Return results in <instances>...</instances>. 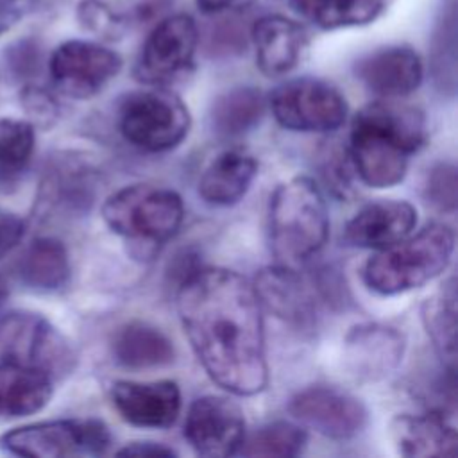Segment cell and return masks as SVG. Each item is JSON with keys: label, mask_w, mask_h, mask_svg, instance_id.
Segmentation results:
<instances>
[{"label": "cell", "mask_w": 458, "mask_h": 458, "mask_svg": "<svg viewBox=\"0 0 458 458\" xmlns=\"http://www.w3.org/2000/svg\"><path fill=\"white\" fill-rule=\"evenodd\" d=\"M186 338L208 376L234 395L259 394L268 381L261 304L254 286L227 268H199L177 292Z\"/></svg>", "instance_id": "6da1fadb"}, {"label": "cell", "mask_w": 458, "mask_h": 458, "mask_svg": "<svg viewBox=\"0 0 458 458\" xmlns=\"http://www.w3.org/2000/svg\"><path fill=\"white\" fill-rule=\"evenodd\" d=\"M426 141L420 111L392 100L365 106L352 120L349 154L361 181L372 188L399 184L410 156Z\"/></svg>", "instance_id": "7a4b0ae2"}, {"label": "cell", "mask_w": 458, "mask_h": 458, "mask_svg": "<svg viewBox=\"0 0 458 458\" xmlns=\"http://www.w3.org/2000/svg\"><path fill=\"white\" fill-rule=\"evenodd\" d=\"M454 252L451 227L433 222L413 236L377 249L363 267L365 284L381 295H395L422 286L442 274Z\"/></svg>", "instance_id": "3957f363"}, {"label": "cell", "mask_w": 458, "mask_h": 458, "mask_svg": "<svg viewBox=\"0 0 458 458\" xmlns=\"http://www.w3.org/2000/svg\"><path fill=\"white\" fill-rule=\"evenodd\" d=\"M329 216L322 191L310 177L281 182L270 197V245L281 265L315 256L326 243Z\"/></svg>", "instance_id": "277c9868"}, {"label": "cell", "mask_w": 458, "mask_h": 458, "mask_svg": "<svg viewBox=\"0 0 458 458\" xmlns=\"http://www.w3.org/2000/svg\"><path fill=\"white\" fill-rule=\"evenodd\" d=\"M184 206L179 193L154 184H131L109 195L102 206L107 227L138 243H161L182 224Z\"/></svg>", "instance_id": "5b68a950"}, {"label": "cell", "mask_w": 458, "mask_h": 458, "mask_svg": "<svg viewBox=\"0 0 458 458\" xmlns=\"http://www.w3.org/2000/svg\"><path fill=\"white\" fill-rule=\"evenodd\" d=\"M118 127L131 145L147 152H165L186 138L190 113L172 91H134L120 104Z\"/></svg>", "instance_id": "8992f818"}, {"label": "cell", "mask_w": 458, "mask_h": 458, "mask_svg": "<svg viewBox=\"0 0 458 458\" xmlns=\"http://www.w3.org/2000/svg\"><path fill=\"white\" fill-rule=\"evenodd\" d=\"M0 361L29 365L59 379L73 370L75 352L45 317L11 311L0 318Z\"/></svg>", "instance_id": "52a82bcc"}, {"label": "cell", "mask_w": 458, "mask_h": 458, "mask_svg": "<svg viewBox=\"0 0 458 458\" xmlns=\"http://www.w3.org/2000/svg\"><path fill=\"white\" fill-rule=\"evenodd\" d=\"M111 444V433L97 419L45 420L14 428L0 437V447L30 458L98 456Z\"/></svg>", "instance_id": "ba28073f"}, {"label": "cell", "mask_w": 458, "mask_h": 458, "mask_svg": "<svg viewBox=\"0 0 458 458\" xmlns=\"http://www.w3.org/2000/svg\"><path fill=\"white\" fill-rule=\"evenodd\" d=\"M274 118L290 131L329 132L338 129L347 116L344 95L329 82L301 77L277 86L270 95Z\"/></svg>", "instance_id": "9c48e42d"}, {"label": "cell", "mask_w": 458, "mask_h": 458, "mask_svg": "<svg viewBox=\"0 0 458 458\" xmlns=\"http://www.w3.org/2000/svg\"><path fill=\"white\" fill-rule=\"evenodd\" d=\"M199 43L195 20L186 13L163 18L147 36L134 66V77L148 86H165L184 73Z\"/></svg>", "instance_id": "30bf717a"}, {"label": "cell", "mask_w": 458, "mask_h": 458, "mask_svg": "<svg viewBox=\"0 0 458 458\" xmlns=\"http://www.w3.org/2000/svg\"><path fill=\"white\" fill-rule=\"evenodd\" d=\"M122 70V57L93 41L70 39L50 55L48 72L54 86L66 97L89 98Z\"/></svg>", "instance_id": "8fae6325"}, {"label": "cell", "mask_w": 458, "mask_h": 458, "mask_svg": "<svg viewBox=\"0 0 458 458\" xmlns=\"http://www.w3.org/2000/svg\"><path fill=\"white\" fill-rule=\"evenodd\" d=\"M184 437L200 456L234 454L245 438L243 411L229 397L202 395L188 408Z\"/></svg>", "instance_id": "7c38bea8"}, {"label": "cell", "mask_w": 458, "mask_h": 458, "mask_svg": "<svg viewBox=\"0 0 458 458\" xmlns=\"http://www.w3.org/2000/svg\"><path fill=\"white\" fill-rule=\"evenodd\" d=\"M288 411L324 437L347 440L367 424V410L360 399L333 386H308L297 392Z\"/></svg>", "instance_id": "4fadbf2b"}, {"label": "cell", "mask_w": 458, "mask_h": 458, "mask_svg": "<svg viewBox=\"0 0 458 458\" xmlns=\"http://www.w3.org/2000/svg\"><path fill=\"white\" fill-rule=\"evenodd\" d=\"M404 354V336L390 326L367 322L349 329L344 365L358 381H377L392 374Z\"/></svg>", "instance_id": "5bb4252c"}, {"label": "cell", "mask_w": 458, "mask_h": 458, "mask_svg": "<svg viewBox=\"0 0 458 458\" xmlns=\"http://www.w3.org/2000/svg\"><path fill=\"white\" fill-rule=\"evenodd\" d=\"M111 399L120 417L138 428L165 429L175 422L181 411V390L170 379L116 381L111 388Z\"/></svg>", "instance_id": "9a60e30c"}, {"label": "cell", "mask_w": 458, "mask_h": 458, "mask_svg": "<svg viewBox=\"0 0 458 458\" xmlns=\"http://www.w3.org/2000/svg\"><path fill=\"white\" fill-rule=\"evenodd\" d=\"M250 38L256 64L267 77L292 72L301 63L310 43L306 27L284 14H267L256 20Z\"/></svg>", "instance_id": "2e32d148"}, {"label": "cell", "mask_w": 458, "mask_h": 458, "mask_svg": "<svg viewBox=\"0 0 458 458\" xmlns=\"http://www.w3.org/2000/svg\"><path fill=\"white\" fill-rule=\"evenodd\" d=\"M259 304L290 327L308 333L315 326V301L295 270L286 265L267 267L252 284Z\"/></svg>", "instance_id": "e0dca14e"}, {"label": "cell", "mask_w": 458, "mask_h": 458, "mask_svg": "<svg viewBox=\"0 0 458 458\" xmlns=\"http://www.w3.org/2000/svg\"><path fill=\"white\" fill-rule=\"evenodd\" d=\"M417 211L404 200H376L363 206L344 227V242L352 247L383 249L411 233Z\"/></svg>", "instance_id": "ac0fdd59"}, {"label": "cell", "mask_w": 458, "mask_h": 458, "mask_svg": "<svg viewBox=\"0 0 458 458\" xmlns=\"http://www.w3.org/2000/svg\"><path fill=\"white\" fill-rule=\"evenodd\" d=\"M422 61L410 47H385L356 63V77L383 98H399L422 82Z\"/></svg>", "instance_id": "d6986e66"}, {"label": "cell", "mask_w": 458, "mask_h": 458, "mask_svg": "<svg viewBox=\"0 0 458 458\" xmlns=\"http://www.w3.org/2000/svg\"><path fill=\"white\" fill-rule=\"evenodd\" d=\"M388 437L401 456H454L458 435L442 413H399L390 420Z\"/></svg>", "instance_id": "ffe728a7"}, {"label": "cell", "mask_w": 458, "mask_h": 458, "mask_svg": "<svg viewBox=\"0 0 458 458\" xmlns=\"http://www.w3.org/2000/svg\"><path fill=\"white\" fill-rule=\"evenodd\" d=\"M54 392V379L34 367L0 361V419H18L43 410Z\"/></svg>", "instance_id": "44dd1931"}, {"label": "cell", "mask_w": 458, "mask_h": 458, "mask_svg": "<svg viewBox=\"0 0 458 458\" xmlns=\"http://www.w3.org/2000/svg\"><path fill=\"white\" fill-rule=\"evenodd\" d=\"M258 174V161L242 148L218 154L199 181V195L213 206L236 204L249 190Z\"/></svg>", "instance_id": "7402d4cb"}, {"label": "cell", "mask_w": 458, "mask_h": 458, "mask_svg": "<svg viewBox=\"0 0 458 458\" xmlns=\"http://www.w3.org/2000/svg\"><path fill=\"white\" fill-rule=\"evenodd\" d=\"M68 250L57 238H36L16 263L18 279L34 292L61 290L70 279Z\"/></svg>", "instance_id": "603a6c76"}, {"label": "cell", "mask_w": 458, "mask_h": 458, "mask_svg": "<svg viewBox=\"0 0 458 458\" xmlns=\"http://www.w3.org/2000/svg\"><path fill=\"white\" fill-rule=\"evenodd\" d=\"M113 354L127 369H152L170 365L175 351L168 336L157 327L145 322H129L116 333Z\"/></svg>", "instance_id": "cb8c5ba5"}, {"label": "cell", "mask_w": 458, "mask_h": 458, "mask_svg": "<svg viewBox=\"0 0 458 458\" xmlns=\"http://www.w3.org/2000/svg\"><path fill=\"white\" fill-rule=\"evenodd\" d=\"M88 165L75 157L55 159L41 182V202L54 208L79 209L91 199L93 181Z\"/></svg>", "instance_id": "d4e9b609"}, {"label": "cell", "mask_w": 458, "mask_h": 458, "mask_svg": "<svg viewBox=\"0 0 458 458\" xmlns=\"http://www.w3.org/2000/svg\"><path fill=\"white\" fill-rule=\"evenodd\" d=\"M265 100L259 89L250 86H236L211 106V127L218 136L234 138L250 131L261 118Z\"/></svg>", "instance_id": "484cf974"}, {"label": "cell", "mask_w": 458, "mask_h": 458, "mask_svg": "<svg viewBox=\"0 0 458 458\" xmlns=\"http://www.w3.org/2000/svg\"><path fill=\"white\" fill-rule=\"evenodd\" d=\"M424 327L442 356L444 363L454 369L456 358V288L451 277L435 295L426 299L422 306Z\"/></svg>", "instance_id": "4316f807"}, {"label": "cell", "mask_w": 458, "mask_h": 458, "mask_svg": "<svg viewBox=\"0 0 458 458\" xmlns=\"http://www.w3.org/2000/svg\"><path fill=\"white\" fill-rule=\"evenodd\" d=\"M34 125L25 120L0 118V184L14 182L34 154Z\"/></svg>", "instance_id": "83f0119b"}, {"label": "cell", "mask_w": 458, "mask_h": 458, "mask_svg": "<svg viewBox=\"0 0 458 458\" xmlns=\"http://www.w3.org/2000/svg\"><path fill=\"white\" fill-rule=\"evenodd\" d=\"M306 440L308 435L301 426L286 420H276L261 426L249 438H243L238 453L245 456L290 458L302 453Z\"/></svg>", "instance_id": "f1b7e54d"}, {"label": "cell", "mask_w": 458, "mask_h": 458, "mask_svg": "<svg viewBox=\"0 0 458 458\" xmlns=\"http://www.w3.org/2000/svg\"><path fill=\"white\" fill-rule=\"evenodd\" d=\"M385 0H313L310 16L324 30L360 27L374 21Z\"/></svg>", "instance_id": "f546056e"}, {"label": "cell", "mask_w": 458, "mask_h": 458, "mask_svg": "<svg viewBox=\"0 0 458 458\" xmlns=\"http://www.w3.org/2000/svg\"><path fill=\"white\" fill-rule=\"evenodd\" d=\"M424 197L440 211L453 213L456 209V168L453 163H438L428 172Z\"/></svg>", "instance_id": "4dcf8cb0"}, {"label": "cell", "mask_w": 458, "mask_h": 458, "mask_svg": "<svg viewBox=\"0 0 458 458\" xmlns=\"http://www.w3.org/2000/svg\"><path fill=\"white\" fill-rule=\"evenodd\" d=\"M77 16L89 32H95L102 38H118L125 29V21L122 20V16H118L113 9H109V5L100 0L81 2Z\"/></svg>", "instance_id": "1f68e13d"}, {"label": "cell", "mask_w": 458, "mask_h": 458, "mask_svg": "<svg viewBox=\"0 0 458 458\" xmlns=\"http://www.w3.org/2000/svg\"><path fill=\"white\" fill-rule=\"evenodd\" d=\"M23 104L25 109L36 116L39 122H50L55 114H57V104L54 100V97L38 86H27L23 89Z\"/></svg>", "instance_id": "d6a6232c"}, {"label": "cell", "mask_w": 458, "mask_h": 458, "mask_svg": "<svg viewBox=\"0 0 458 458\" xmlns=\"http://www.w3.org/2000/svg\"><path fill=\"white\" fill-rule=\"evenodd\" d=\"M25 222L0 208V259L7 256L23 238Z\"/></svg>", "instance_id": "836d02e7"}, {"label": "cell", "mask_w": 458, "mask_h": 458, "mask_svg": "<svg viewBox=\"0 0 458 458\" xmlns=\"http://www.w3.org/2000/svg\"><path fill=\"white\" fill-rule=\"evenodd\" d=\"M116 454L120 456H143V458H172L175 451L156 442H131L122 447Z\"/></svg>", "instance_id": "e575fe53"}, {"label": "cell", "mask_w": 458, "mask_h": 458, "mask_svg": "<svg viewBox=\"0 0 458 458\" xmlns=\"http://www.w3.org/2000/svg\"><path fill=\"white\" fill-rule=\"evenodd\" d=\"M195 2L204 14H222V13L245 9L254 0H195Z\"/></svg>", "instance_id": "d590c367"}, {"label": "cell", "mask_w": 458, "mask_h": 458, "mask_svg": "<svg viewBox=\"0 0 458 458\" xmlns=\"http://www.w3.org/2000/svg\"><path fill=\"white\" fill-rule=\"evenodd\" d=\"M7 297H9V286H7V281L4 279V276H0V308L4 306Z\"/></svg>", "instance_id": "8d00e7d4"}]
</instances>
